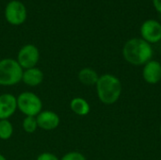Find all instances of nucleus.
Instances as JSON below:
<instances>
[{"label": "nucleus", "instance_id": "f257e3e1", "mask_svg": "<svg viewBox=\"0 0 161 160\" xmlns=\"http://www.w3.org/2000/svg\"><path fill=\"white\" fill-rule=\"evenodd\" d=\"M153 48L142 38L128 40L123 47V57L126 62L134 66H142L153 58Z\"/></svg>", "mask_w": 161, "mask_h": 160}, {"label": "nucleus", "instance_id": "f03ea898", "mask_svg": "<svg viewBox=\"0 0 161 160\" xmlns=\"http://www.w3.org/2000/svg\"><path fill=\"white\" fill-rule=\"evenodd\" d=\"M95 88L98 99L105 105L115 104L120 99L123 91L121 80L111 74L100 75Z\"/></svg>", "mask_w": 161, "mask_h": 160}, {"label": "nucleus", "instance_id": "7ed1b4c3", "mask_svg": "<svg viewBox=\"0 0 161 160\" xmlns=\"http://www.w3.org/2000/svg\"><path fill=\"white\" fill-rule=\"evenodd\" d=\"M23 68L13 58L0 60V86L11 87L22 81Z\"/></svg>", "mask_w": 161, "mask_h": 160}, {"label": "nucleus", "instance_id": "20e7f679", "mask_svg": "<svg viewBox=\"0 0 161 160\" xmlns=\"http://www.w3.org/2000/svg\"><path fill=\"white\" fill-rule=\"evenodd\" d=\"M17 109H19L25 116L36 117L42 108V102L41 98L30 91H24L17 97Z\"/></svg>", "mask_w": 161, "mask_h": 160}, {"label": "nucleus", "instance_id": "39448f33", "mask_svg": "<svg viewBox=\"0 0 161 160\" xmlns=\"http://www.w3.org/2000/svg\"><path fill=\"white\" fill-rule=\"evenodd\" d=\"M40 59L39 49L33 44H26L23 46L17 56V61L23 70L36 67Z\"/></svg>", "mask_w": 161, "mask_h": 160}, {"label": "nucleus", "instance_id": "423d86ee", "mask_svg": "<svg viewBox=\"0 0 161 160\" xmlns=\"http://www.w3.org/2000/svg\"><path fill=\"white\" fill-rule=\"evenodd\" d=\"M5 16L9 24L13 25H19L25 21L26 18L25 7L20 1H15V0L11 1L6 7Z\"/></svg>", "mask_w": 161, "mask_h": 160}, {"label": "nucleus", "instance_id": "0eeeda50", "mask_svg": "<svg viewBox=\"0 0 161 160\" xmlns=\"http://www.w3.org/2000/svg\"><path fill=\"white\" fill-rule=\"evenodd\" d=\"M142 39L148 43H157L161 41V24L154 19L146 20L141 26Z\"/></svg>", "mask_w": 161, "mask_h": 160}, {"label": "nucleus", "instance_id": "6e6552de", "mask_svg": "<svg viewBox=\"0 0 161 160\" xmlns=\"http://www.w3.org/2000/svg\"><path fill=\"white\" fill-rule=\"evenodd\" d=\"M36 119L39 128L45 131L54 130L60 124L59 116L52 110H42L36 116Z\"/></svg>", "mask_w": 161, "mask_h": 160}, {"label": "nucleus", "instance_id": "1a4fd4ad", "mask_svg": "<svg viewBox=\"0 0 161 160\" xmlns=\"http://www.w3.org/2000/svg\"><path fill=\"white\" fill-rule=\"evenodd\" d=\"M142 77L147 84L156 85L161 81V62L151 59L143 65Z\"/></svg>", "mask_w": 161, "mask_h": 160}, {"label": "nucleus", "instance_id": "9d476101", "mask_svg": "<svg viewBox=\"0 0 161 160\" xmlns=\"http://www.w3.org/2000/svg\"><path fill=\"white\" fill-rule=\"evenodd\" d=\"M16 110V97L10 93L0 94V120H8Z\"/></svg>", "mask_w": 161, "mask_h": 160}, {"label": "nucleus", "instance_id": "9b49d317", "mask_svg": "<svg viewBox=\"0 0 161 160\" xmlns=\"http://www.w3.org/2000/svg\"><path fill=\"white\" fill-rule=\"evenodd\" d=\"M44 79V74L43 72L37 68H30L24 70L22 81L28 87H37L40 86Z\"/></svg>", "mask_w": 161, "mask_h": 160}, {"label": "nucleus", "instance_id": "f8f14e48", "mask_svg": "<svg viewBox=\"0 0 161 160\" xmlns=\"http://www.w3.org/2000/svg\"><path fill=\"white\" fill-rule=\"evenodd\" d=\"M78 80L81 84H83L84 86H95L99 76L97 72L95 70H93L92 68L90 67H86L83 68L79 71L78 73Z\"/></svg>", "mask_w": 161, "mask_h": 160}, {"label": "nucleus", "instance_id": "ddd939ff", "mask_svg": "<svg viewBox=\"0 0 161 160\" xmlns=\"http://www.w3.org/2000/svg\"><path fill=\"white\" fill-rule=\"evenodd\" d=\"M71 110L78 116H86L91 111L90 104L82 97H75L70 102Z\"/></svg>", "mask_w": 161, "mask_h": 160}, {"label": "nucleus", "instance_id": "4468645a", "mask_svg": "<svg viewBox=\"0 0 161 160\" xmlns=\"http://www.w3.org/2000/svg\"><path fill=\"white\" fill-rule=\"evenodd\" d=\"M13 135V126L8 120H0V140L8 141Z\"/></svg>", "mask_w": 161, "mask_h": 160}, {"label": "nucleus", "instance_id": "2eb2a0df", "mask_svg": "<svg viewBox=\"0 0 161 160\" xmlns=\"http://www.w3.org/2000/svg\"><path fill=\"white\" fill-rule=\"evenodd\" d=\"M22 125H23L24 131L28 134L34 133L39 128L37 119H36V117H33V116H25L23 121Z\"/></svg>", "mask_w": 161, "mask_h": 160}, {"label": "nucleus", "instance_id": "dca6fc26", "mask_svg": "<svg viewBox=\"0 0 161 160\" xmlns=\"http://www.w3.org/2000/svg\"><path fill=\"white\" fill-rule=\"evenodd\" d=\"M60 160H87L85 156L81 154L80 152L72 151L67 154H65Z\"/></svg>", "mask_w": 161, "mask_h": 160}, {"label": "nucleus", "instance_id": "f3484780", "mask_svg": "<svg viewBox=\"0 0 161 160\" xmlns=\"http://www.w3.org/2000/svg\"><path fill=\"white\" fill-rule=\"evenodd\" d=\"M36 160H60L56 155L49 153V152H44L42 153L38 156Z\"/></svg>", "mask_w": 161, "mask_h": 160}, {"label": "nucleus", "instance_id": "a211bd4d", "mask_svg": "<svg viewBox=\"0 0 161 160\" xmlns=\"http://www.w3.org/2000/svg\"><path fill=\"white\" fill-rule=\"evenodd\" d=\"M153 5L156 10L161 14V0H153Z\"/></svg>", "mask_w": 161, "mask_h": 160}, {"label": "nucleus", "instance_id": "6ab92c4d", "mask_svg": "<svg viewBox=\"0 0 161 160\" xmlns=\"http://www.w3.org/2000/svg\"><path fill=\"white\" fill-rule=\"evenodd\" d=\"M0 160H7V159H6V157H5L3 155H1V154H0Z\"/></svg>", "mask_w": 161, "mask_h": 160}, {"label": "nucleus", "instance_id": "aec40b11", "mask_svg": "<svg viewBox=\"0 0 161 160\" xmlns=\"http://www.w3.org/2000/svg\"><path fill=\"white\" fill-rule=\"evenodd\" d=\"M159 135H160V138H161V123H160V125H159Z\"/></svg>", "mask_w": 161, "mask_h": 160}, {"label": "nucleus", "instance_id": "412c9836", "mask_svg": "<svg viewBox=\"0 0 161 160\" xmlns=\"http://www.w3.org/2000/svg\"></svg>", "mask_w": 161, "mask_h": 160}]
</instances>
